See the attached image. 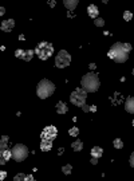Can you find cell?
Returning a JSON list of instances; mask_svg holds the SVG:
<instances>
[{
	"mask_svg": "<svg viewBox=\"0 0 134 181\" xmlns=\"http://www.w3.org/2000/svg\"><path fill=\"white\" fill-rule=\"evenodd\" d=\"M131 51L130 43H119L117 42L110 47L107 56L117 63H125L129 59V52Z\"/></svg>",
	"mask_w": 134,
	"mask_h": 181,
	"instance_id": "cell-1",
	"label": "cell"
},
{
	"mask_svg": "<svg viewBox=\"0 0 134 181\" xmlns=\"http://www.w3.org/2000/svg\"><path fill=\"white\" fill-rule=\"evenodd\" d=\"M81 85L87 93H95V91H98L99 86H101V80H99L98 75H97L95 73H91V71H90V73L85 74V75L82 77Z\"/></svg>",
	"mask_w": 134,
	"mask_h": 181,
	"instance_id": "cell-2",
	"label": "cell"
},
{
	"mask_svg": "<svg viewBox=\"0 0 134 181\" xmlns=\"http://www.w3.org/2000/svg\"><path fill=\"white\" fill-rule=\"evenodd\" d=\"M54 91H55V85L48 79H42L36 87V95L40 99H46V98L51 97Z\"/></svg>",
	"mask_w": 134,
	"mask_h": 181,
	"instance_id": "cell-3",
	"label": "cell"
},
{
	"mask_svg": "<svg viewBox=\"0 0 134 181\" xmlns=\"http://www.w3.org/2000/svg\"><path fill=\"white\" fill-rule=\"evenodd\" d=\"M35 54L40 60H47L54 54V46L48 42H40L36 46Z\"/></svg>",
	"mask_w": 134,
	"mask_h": 181,
	"instance_id": "cell-4",
	"label": "cell"
},
{
	"mask_svg": "<svg viewBox=\"0 0 134 181\" xmlns=\"http://www.w3.org/2000/svg\"><path fill=\"white\" fill-rule=\"evenodd\" d=\"M86 98H87V91L83 87H77L70 94V102L77 107H82L83 105H86Z\"/></svg>",
	"mask_w": 134,
	"mask_h": 181,
	"instance_id": "cell-5",
	"label": "cell"
},
{
	"mask_svg": "<svg viewBox=\"0 0 134 181\" xmlns=\"http://www.w3.org/2000/svg\"><path fill=\"white\" fill-rule=\"evenodd\" d=\"M11 152H12V160L16 161V162L24 161L26 158H27V156H28V149H27V146L23 145V144H16V145L11 149Z\"/></svg>",
	"mask_w": 134,
	"mask_h": 181,
	"instance_id": "cell-6",
	"label": "cell"
},
{
	"mask_svg": "<svg viewBox=\"0 0 134 181\" xmlns=\"http://www.w3.org/2000/svg\"><path fill=\"white\" fill-rule=\"evenodd\" d=\"M70 63H71V55L66 50H60L55 55V66L58 69H64V67L70 66Z\"/></svg>",
	"mask_w": 134,
	"mask_h": 181,
	"instance_id": "cell-7",
	"label": "cell"
},
{
	"mask_svg": "<svg viewBox=\"0 0 134 181\" xmlns=\"http://www.w3.org/2000/svg\"><path fill=\"white\" fill-rule=\"evenodd\" d=\"M58 136V130L57 128L54 125H50V126H46L44 129H43L42 134H40V138L42 139H51V141H54V139L57 138Z\"/></svg>",
	"mask_w": 134,
	"mask_h": 181,
	"instance_id": "cell-8",
	"label": "cell"
},
{
	"mask_svg": "<svg viewBox=\"0 0 134 181\" xmlns=\"http://www.w3.org/2000/svg\"><path fill=\"white\" fill-rule=\"evenodd\" d=\"M35 51L34 50H21V49H18L15 51V56L16 58H20V59L26 60V62H30L32 59V56H34Z\"/></svg>",
	"mask_w": 134,
	"mask_h": 181,
	"instance_id": "cell-9",
	"label": "cell"
},
{
	"mask_svg": "<svg viewBox=\"0 0 134 181\" xmlns=\"http://www.w3.org/2000/svg\"><path fill=\"white\" fill-rule=\"evenodd\" d=\"M14 27H15V20H14V19L3 20V21H1V26H0L1 31H4V32H11L12 30H14Z\"/></svg>",
	"mask_w": 134,
	"mask_h": 181,
	"instance_id": "cell-10",
	"label": "cell"
},
{
	"mask_svg": "<svg viewBox=\"0 0 134 181\" xmlns=\"http://www.w3.org/2000/svg\"><path fill=\"white\" fill-rule=\"evenodd\" d=\"M10 158H12V152L8 149H4L0 152V164L4 165Z\"/></svg>",
	"mask_w": 134,
	"mask_h": 181,
	"instance_id": "cell-11",
	"label": "cell"
},
{
	"mask_svg": "<svg viewBox=\"0 0 134 181\" xmlns=\"http://www.w3.org/2000/svg\"><path fill=\"white\" fill-rule=\"evenodd\" d=\"M125 110L129 114H134V97H127L125 101Z\"/></svg>",
	"mask_w": 134,
	"mask_h": 181,
	"instance_id": "cell-12",
	"label": "cell"
},
{
	"mask_svg": "<svg viewBox=\"0 0 134 181\" xmlns=\"http://www.w3.org/2000/svg\"><path fill=\"white\" fill-rule=\"evenodd\" d=\"M87 15L91 19H97L98 17V15H99V10H98V7H97L95 4H90L87 7Z\"/></svg>",
	"mask_w": 134,
	"mask_h": 181,
	"instance_id": "cell-13",
	"label": "cell"
},
{
	"mask_svg": "<svg viewBox=\"0 0 134 181\" xmlns=\"http://www.w3.org/2000/svg\"><path fill=\"white\" fill-rule=\"evenodd\" d=\"M40 149H42V152H50V150L52 149V141L51 139H42Z\"/></svg>",
	"mask_w": 134,
	"mask_h": 181,
	"instance_id": "cell-14",
	"label": "cell"
},
{
	"mask_svg": "<svg viewBox=\"0 0 134 181\" xmlns=\"http://www.w3.org/2000/svg\"><path fill=\"white\" fill-rule=\"evenodd\" d=\"M68 112V106H67V103H64L63 101H59L57 103V113L58 114H66V113Z\"/></svg>",
	"mask_w": 134,
	"mask_h": 181,
	"instance_id": "cell-15",
	"label": "cell"
},
{
	"mask_svg": "<svg viewBox=\"0 0 134 181\" xmlns=\"http://www.w3.org/2000/svg\"><path fill=\"white\" fill-rule=\"evenodd\" d=\"M78 3H79V0H63L64 7H66L68 11H74L75 8H77Z\"/></svg>",
	"mask_w": 134,
	"mask_h": 181,
	"instance_id": "cell-16",
	"label": "cell"
},
{
	"mask_svg": "<svg viewBox=\"0 0 134 181\" xmlns=\"http://www.w3.org/2000/svg\"><path fill=\"white\" fill-rule=\"evenodd\" d=\"M103 154V149L101 146H94L91 149V156L93 157H97V158H101Z\"/></svg>",
	"mask_w": 134,
	"mask_h": 181,
	"instance_id": "cell-17",
	"label": "cell"
},
{
	"mask_svg": "<svg viewBox=\"0 0 134 181\" xmlns=\"http://www.w3.org/2000/svg\"><path fill=\"white\" fill-rule=\"evenodd\" d=\"M71 148H73L74 152H81V150L83 149V142L79 141V139H78V141H74V142L71 144Z\"/></svg>",
	"mask_w": 134,
	"mask_h": 181,
	"instance_id": "cell-18",
	"label": "cell"
},
{
	"mask_svg": "<svg viewBox=\"0 0 134 181\" xmlns=\"http://www.w3.org/2000/svg\"><path fill=\"white\" fill-rule=\"evenodd\" d=\"M8 139H10V137H8V136H3V137H1V141H0V149H1V150L7 149Z\"/></svg>",
	"mask_w": 134,
	"mask_h": 181,
	"instance_id": "cell-19",
	"label": "cell"
},
{
	"mask_svg": "<svg viewBox=\"0 0 134 181\" xmlns=\"http://www.w3.org/2000/svg\"><path fill=\"white\" fill-rule=\"evenodd\" d=\"M113 145H114L115 149H122V148H124V141H122L121 138H115L113 141Z\"/></svg>",
	"mask_w": 134,
	"mask_h": 181,
	"instance_id": "cell-20",
	"label": "cell"
},
{
	"mask_svg": "<svg viewBox=\"0 0 134 181\" xmlns=\"http://www.w3.org/2000/svg\"><path fill=\"white\" fill-rule=\"evenodd\" d=\"M68 134H70L71 137H78L79 136V129H78L77 126H74V128H71V129L68 130Z\"/></svg>",
	"mask_w": 134,
	"mask_h": 181,
	"instance_id": "cell-21",
	"label": "cell"
},
{
	"mask_svg": "<svg viewBox=\"0 0 134 181\" xmlns=\"http://www.w3.org/2000/svg\"><path fill=\"white\" fill-rule=\"evenodd\" d=\"M71 171H73V166H71L70 164L64 165V166L62 168V173H64V174H70V173H71Z\"/></svg>",
	"mask_w": 134,
	"mask_h": 181,
	"instance_id": "cell-22",
	"label": "cell"
},
{
	"mask_svg": "<svg viewBox=\"0 0 134 181\" xmlns=\"http://www.w3.org/2000/svg\"><path fill=\"white\" fill-rule=\"evenodd\" d=\"M94 24H95L97 27H103V26H105V20L101 19V17H97V19H94Z\"/></svg>",
	"mask_w": 134,
	"mask_h": 181,
	"instance_id": "cell-23",
	"label": "cell"
},
{
	"mask_svg": "<svg viewBox=\"0 0 134 181\" xmlns=\"http://www.w3.org/2000/svg\"><path fill=\"white\" fill-rule=\"evenodd\" d=\"M131 17H133V14H131L130 11H125L124 12V19L126 21H130L131 20Z\"/></svg>",
	"mask_w": 134,
	"mask_h": 181,
	"instance_id": "cell-24",
	"label": "cell"
},
{
	"mask_svg": "<svg viewBox=\"0 0 134 181\" xmlns=\"http://www.w3.org/2000/svg\"><path fill=\"white\" fill-rule=\"evenodd\" d=\"M14 180H15V181H21V180H26V174H23V173L16 174V176L14 177Z\"/></svg>",
	"mask_w": 134,
	"mask_h": 181,
	"instance_id": "cell-25",
	"label": "cell"
},
{
	"mask_svg": "<svg viewBox=\"0 0 134 181\" xmlns=\"http://www.w3.org/2000/svg\"><path fill=\"white\" fill-rule=\"evenodd\" d=\"M129 162H130V166H131V168H134V152L131 153V156H130V160H129Z\"/></svg>",
	"mask_w": 134,
	"mask_h": 181,
	"instance_id": "cell-26",
	"label": "cell"
},
{
	"mask_svg": "<svg viewBox=\"0 0 134 181\" xmlns=\"http://www.w3.org/2000/svg\"><path fill=\"white\" fill-rule=\"evenodd\" d=\"M81 109H82V110H83L85 113H88V112H90V106H87V105H83Z\"/></svg>",
	"mask_w": 134,
	"mask_h": 181,
	"instance_id": "cell-27",
	"label": "cell"
},
{
	"mask_svg": "<svg viewBox=\"0 0 134 181\" xmlns=\"http://www.w3.org/2000/svg\"><path fill=\"white\" fill-rule=\"evenodd\" d=\"M6 177H7V173H6V172H4V171H1V172H0V180L3 181Z\"/></svg>",
	"mask_w": 134,
	"mask_h": 181,
	"instance_id": "cell-28",
	"label": "cell"
},
{
	"mask_svg": "<svg viewBox=\"0 0 134 181\" xmlns=\"http://www.w3.org/2000/svg\"><path fill=\"white\" fill-rule=\"evenodd\" d=\"M90 162H91L93 165H97V164H98V158H97V157H93V156H91V161H90Z\"/></svg>",
	"mask_w": 134,
	"mask_h": 181,
	"instance_id": "cell-29",
	"label": "cell"
},
{
	"mask_svg": "<svg viewBox=\"0 0 134 181\" xmlns=\"http://www.w3.org/2000/svg\"><path fill=\"white\" fill-rule=\"evenodd\" d=\"M48 6L51 8H54L55 6H57V3H55V0H48Z\"/></svg>",
	"mask_w": 134,
	"mask_h": 181,
	"instance_id": "cell-30",
	"label": "cell"
},
{
	"mask_svg": "<svg viewBox=\"0 0 134 181\" xmlns=\"http://www.w3.org/2000/svg\"><path fill=\"white\" fill-rule=\"evenodd\" d=\"M90 112H93V113L97 112V106H95V105H91V106H90Z\"/></svg>",
	"mask_w": 134,
	"mask_h": 181,
	"instance_id": "cell-31",
	"label": "cell"
},
{
	"mask_svg": "<svg viewBox=\"0 0 134 181\" xmlns=\"http://www.w3.org/2000/svg\"><path fill=\"white\" fill-rule=\"evenodd\" d=\"M27 180H28V181H32V180H34V176H32V174H28V176H26V181H27Z\"/></svg>",
	"mask_w": 134,
	"mask_h": 181,
	"instance_id": "cell-32",
	"label": "cell"
},
{
	"mask_svg": "<svg viewBox=\"0 0 134 181\" xmlns=\"http://www.w3.org/2000/svg\"><path fill=\"white\" fill-rule=\"evenodd\" d=\"M88 67H90V70H94V69H95V63H90V66H88Z\"/></svg>",
	"mask_w": 134,
	"mask_h": 181,
	"instance_id": "cell-33",
	"label": "cell"
},
{
	"mask_svg": "<svg viewBox=\"0 0 134 181\" xmlns=\"http://www.w3.org/2000/svg\"><path fill=\"white\" fill-rule=\"evenodd\" d=\"M4 11H6V8H4V7H0V15H4Z\"/></svg>",
	"mask_w": 134,
	"mask_h": 181,
	"instance_id": "cell-34",
	"label": "cell"
},
{
	"mask_svg": "<svg viewBox=\"0 0 134 181\" xmlns=\"http://www.w3.org/2000/svg\"><path fill=\"white\" fill-rule=\"evenodd\" d=\"M58 153H59V154H62V153H63V148H60V149L58 150Z\"/></svg>",
	"mask_w": 134,
	"mask_h": 181,
	"instance_id": "cell-35",
	"label": "cell"
},
{
	"mask_svg": "<svg viewBox=\"0 0 134 181\" xmlns=\"http://www.w3.org/2000/svg\"><path fill=\"white\" fill-rule=\"evenodd\" d=\"M133 126H134V119H133Z\"/></svg>",
	"mask_w": 134,
	"mask_h": 181,
	"instance_id": "cell-36",
	"label": "cell"
},
{
	"mask_svg": "<svg viewBox=\"0 0 134 181\" xmlns=\"http://www.w3.org/2000/svg\"><path fill=\"white\" fill-rule=\"evenodd\" d=\"M133 75H134V69H133Z\"/></svg>",
	"mask_w": 134,
	"mask_h": 181,
	"instance_id": "cell-37",
	"label": "cell"
}]
</instances>
